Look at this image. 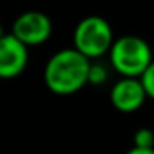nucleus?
I'll use <instances>...</instances> for the list:
<instances>
[{"instance_id": "obj_9", "label": "nucleus", "mask_w": 154, "mask_h": 154, "mask_svg": "<svg viewBox=\"0 0 154 154\" xmlns=\"http://www.w3.org/2000/svg\"><path fill=\"white\" fill-rule=\"evenodd\" d=\"M140 80H141V84H143V87H145L147 96L154 100V62L150 63V67L145 71V74L141 76Z\"/></svg>"}, {"instance_id": "obj_5", "label": "nucleus", "mask_w": 154, "mask_h": 154, "mask_svg": "<svg viewBox=\"0 0 154 154\" xmlns=\"http://www.w3.org/2000/svg\"><path fill=\"white\" fill-rule=\"evenodd\" d=\"M29 63V47L15 35L4 33L0 38V76L11 80L20 76Z\"/></svg>"}, {"instance_id": "obj_10", "label": "nucleus", "mask_w": 154, "mask_h": 154, "mask_svg": "<svg viewBox=\"0 0 154 154\" xmlns=\"http://www.w3.org/2000/svg\"><path fill=\"white\" fill-rule=\"evenodd\" d=\"M125 154H154V149H140V147H131Z\"/></svg>"}, {"instance_id": "obj_7", "label": "nucleus", "mask_w": 154, "mask_h": 154, "mask_svg": "<svg viewBox=\"0 0 154 154\" xmlns=\"http://www.w3.org/2000/svg\"><path fill=\"white\" fill-rule=\"evenodd\" d=\"M134 145L132 147H140V149H154V132L147 127H141L134 132L132 136Z\"/></svg>"}, {"instance_id": "obj_6", "label": "nucleus", "mask_w": 154, "mask_h": 154, "mask_svg": "<svg viewBox=\"0 0 154 154\" xmlns=\"http://www.w3.org/2000/svg\"><path fill=\"white\" fill-rule=\"evenodd\" d=\"M145 87L140 78H120L109 93L111 105L120 112H136L147 100Z\"/></svg>"}, {"instance_id": "obj_1", "label": "nucleus", "mask_w": 154, "mask_h": 154, "mask_svg": "<svg viewBox=\"0 0 154 154\" xmlns=\"http://www.w3.org/2000/svg\"><path fill=\"white\" fill-rule=\"evenodd\" d=\"M93 60L85 58L74 47L56 51L45 63L44 82L47 89L60 96H69L82 91L89 84Z\"/></svg>"}, {"instance_id": "obj_4", "label": "nucleus", "mask_w": 154, "mask_h": 154, "mask_svg": "<svg viewBox=\"0 0 154 154\" xmlns=\"http://www.w3.org/2000/svg\"><path fill=\"white\" fill-rule=\"evenodd\" d=\"M53 33L51 18L42 11H26L18 15L11 26V35H15L24 45L36 47L49 40Z\"/></svg>"}, {"instance_id": "obj_2", "label": "nucleus", "mask_w": 154, "mask_h": 154, "mask_svg": "<svg viewBox=\"0 0 154 154\" xmlns=\"http://www.w3.org/2000/svg\"><path fill=\"white\" fill-rule=\"evenodd\" d=\"M109 60L122 78H141L154 62L150 45L136 35H123L116 38L109 51Z\"/></svg>"}, {"instance_id": "obj_8", "label": "nucleus", "mask_w": 154, "mask_h": 154, "mask_svg": "<svg viewBox=\"0 0 154 154\" xmlns=\"http://www.w3.org/2000/svg\"><path fill=\"white\" fill-rule=\"evenodd\" d=\"M109 78V71L103 63H98V62H93L91 65V71H89V84L91 85H102L105 84Z\"/></svg>"}, {"instance_id": "obj_3", "label": "nucleus", "mask_w": 154, "mask_h": 154, "mask_svg": "<svg viewBox=\"0 0 154 154\" xmlns=\"http://www.w3.org/2000/svg\"><path fill=\"white\" fill-rule=\"evenodd\" d=\"M72 44L74 49L82 53L85 58L96 60L111 51L114 44V33L105 18L91 15L76 24L72 31Z\"/></svg>"}]
</instances>
